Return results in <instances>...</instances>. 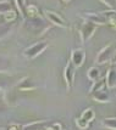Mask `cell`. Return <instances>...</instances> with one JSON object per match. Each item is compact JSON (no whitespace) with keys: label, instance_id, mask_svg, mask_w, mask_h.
<instances>
[{"label":"cell","instance_id":"obj_22","mask_svg":"<svg viewBox=\"0 0 116 130\" xmlns=\"http://www.w3.org/2000/svg\"><path fill=\"white\" fill-rule=\"evenodd\" d=\"M45 120H39V122H33V123H29V124L24 125L22 128V130H39V126L42 124H44Z\"/></svg>","mask_w":116,"mask_h":130},{"label":"cell","instance_id":"obj_12","mask_svg":"<svg viewBox=\"0 0 116 130\" xmlns=\"http://www.w3.org/2000/svg\"><path fill=\"white\" fill-rule=\"evenodd\" d=\"M24 12L28 16V18H39L41 17L39 9L34 4H24Z\"/></svg>","mask_w":116,"mask_h":130},{"label":"cell","instance_id":"obj_4","mask_svg":"<svg viewBox=\"0 0 116 130\" xmlns=\"http://www.w3.org/2000/svg\"><path fill=\"white\" fill-rule=\"evenodd\" d=\"M111 60H112V44H108L103 49H100V51L97 54L94 62H95V64L100 66V64L111 62Z\"/></svg>","mask_w":116,"mask_h":130},{"label":"cell","instance_id":"obj_8","mask_svg":"<svg viewBox=\"0 0 116 130\" xmlns=\"http://www.w3.org/2000/svg\"><path fill=\"white\" fill-rule=\"evenodd\" d=\"M84 61H86V51L83 49H75V50L71 51L70 62L72 63V66L75 68L82 67Z\"/></svg>","mask_w":116,"mask_h":130},{"label":"cell","instance_id":"obj_5","mask_svg":"<svg viewBox=\"0 0 116 130\" xmlns=\"http://www.w3.org/2000/svg\"><path fill=\"white\" fill-rule=\"evenodd\" d=\"M75 77H76V68L72 66V63L67 62V64L65 66L64 69V79L65 84H66V90L70 91L71 88L75 84Z\"/></svg>","mask_w":116,"mask_h":130},{"label":"cell","instance_id":"obj_3","mask_svg":"<svg viewBox=\"0 0 116 130\" xmlns=\"http://www.w3.org/2000/svg\"><path fill=\"white\" fill-rule=\"evenodd\" d=\"M97 29H98V26H95V24H93L91 22L84 21L82 23V26L80 27V32H78L82 44H84V43H87V41L92 39V37L95 34Z\"/></svg>","mask_w":116,"mask_h":130},{"label":"cell","instance_id":"obj_9","mask_svg":"<svg viewBox=\"0 0 116 130\" xmlns=\"http://www.w3.org/2000/svg\"><path fill=\"white\" fill-rule=\"evenodd\" d=\"M24 23L27 24V29L29 30H39L43 29L45 32L46 29H49V26L46 24V22L43 18H27L24 20Z\"/></svg>","mask_w":116,"mask_h":130},{"label":"cell","instance_id":"obj_17","mask_svg":"<svg viewBox=\"0 0 116 130\" xmlns=\"http://www.w3.org/2000/svg\"><path fill=\"white\" fill-rule=\"evenodd\" d=\"M106 86L105 84V80L104 79H99L98 82H95V83H93L92 86H91V89H89V94L92 95L94 92H97V91H100V90H104V88Z\"/></svg>","mask_w":116,"mask_h":130},{"label":"cell","instance_id":"obj_16","mask_svg":"<svg viewBox=\"0 0 116 130\" xmlns=\"http://www.w3.org/2000/svg\"><path fill=\"white\" fill-rule=\"evenodd\" d=\"M101 125L105 129L116 130V117H108L101 120Z\"/></svg>","mask_w":116,"mask_h":130},{"label":"cell","instance_id":"obj_7","mask_svg":"<svg viewBox=\"0 0 116 130\" xmlns=\"http://www.w3.org/2000/svg\"><path fill=\"white\" fill-rule=\"evenodd\" d=\"M80 17H82L84 21L91 22L95 26H105L108 24L106 20L101 13H95V12H84V13H80Z\"/></svg>","mask_w":116,"mask_h":130},{"label":"cell","instance_id":"obj_19","mask_svg":"<svg viewBox=\"0 0 116 130\" xmlns=\"http://www.w3.org/2000/svg\"><path fill=\"white\" fill-rule=\"evenodd\" d=\"M12 30H14V27L10 24L0 26V40H4L5 38H7L12 33Z\"/></svg>","mask_w":116,"mask_h":130},{"label":"cell","instance_id":"obj_15","mask_svg":"<svg viewBox=\"0 0 116 130\" xmlns=\"http://www.w3.org/2000/svg\"><path fill=\"white\" fill-rule=\"evenodd\" d=\"M87 78L91 80L92 83H95V82H98L99 79H101V72H100V69H99L98 67H95V66L91 67L87 71Z\"/></svg>","mask_w":116,"mask_h":130},{"label":"cell","instance_id":"obj_20","mask_svg":"<svg viewBox=\"0 0 116 130\" xmlns=\"http://www.w3.org/2000/svg\"><path fill=\"white\" fill-rule=\"evenodd\" d=\"M3 17H4L5 22L9 24L10 22H14V21H15V20L17 18V11L12 9V10H10V11L7 12V13H5V15H4Z\"/></svg>","mask_w":116,"mask_h":130},{"label":"cell","instance_id":"obj_2","mask_svg":"<svg viewBox=\"0 0 116 130\" xmlns=\"http://www.w3.org/2000/svg\"><path fill=\"white\" fill-rule=\"evenodd\" d=\"M94 119H95V112H94V109L93 108H87V109H84L82 112V114L78 118H76L75 123L78 129L86 130L91 126V123H92Z\"/></svg>","mask_w":116,"mask_h":130},{"label":"cell","instance_id":"obj_25","mask_svg":"<svg viewBox=\"0 0 116 130\" xmlns=\"http://www.w3.org/2000/svg\"><path fill=\"white\" fill-rule=\"evenodd\" d=\"M4 24H7L4 20V17H0V26H4Z\"/></svg>","mask_w":116,"mask_h":130},{"label":"cell","instance_id":"obj_10","mask_svg":"<svg viewBox=\"0 0 116 130\" xmlns=\"http://www.w3.org/2000/svg\"><path fill=\"white\" fill-rule=\"evenodd\" d=\"M104 80L108 89H116V68L115 67H111L108 69Z\"/></svg>","mask_w":116,"mask_h":130},{"label":"cell","instance_id":"obj_23","mask_svg":"<svg viewBox=\"0 0 116 130\" xmlns=\"http://www.w3.org/2000/svg\"><path fill=\"white\" fill-rule=\"evenodd\" d=\"M14 4H15V6L17 7V11H18V13H20V16L22 17V18H24V11H23L22 7H21V6H22L23 4L21 3V1H15Z\"/></svg>","mask_w":116,"mask_h":130},{"label":"cell","instance_id":"obj_21","mask_svg":"<svg viewBox=\"0 0 116 130\" xmlns=\"http://www.w3.org/2000/svg\"><path fill=\"white\" fill-rule=\"evenodd\" d=\"M10 10H12L11 3H9V1H6V0L0 1V15H3V16H4V15L7 13Z\"/></svg>","mask_w":116,"mask_h":130},{"label":"cell","instance_id":"obj_13","mask_svg":"<svg viewBox=\"0 0 116 130\" xmlns=\"http://www.w3.org/2000/svg\"><path fill=\"white\" fill-rule=\"evenodd\" d=\"M92 99L94 101L99 102V103H109L111 100L110 95L105 90H100V91H97V92L92 94Z\"/></svg>","mask_w":116,"mask_h":130},{"label":"cell","instance_id":"obj_24","mask_svg":"<svg viewBox=\"0 0 116 130\" xmlns=\"http://www.w3.org/2000/svg\"><path fill=\"white\" fill-rule=\"evenodd\" d=\"M111 63H112V64H116V51L114 52V56H112V60H111Z\"/></svg>","mask_w":116,"mask_h":130},{"label":"cell","instance_id":"obj_1","mask_svg":"<svg viewBox=\"0 0 116 130\" xmlns=\"http://www.w3.org/2000/svg\"><path fill=\"white\" fill-rule=\"evenodd\" d=\"M48 46H49V43L46 40H39L38 43H34L33 45L24 49L22 51V55L27 60H34L48 49Z\"/></svg>","mask_w":116,"mask_h":130},{"label":"cell","instance_id":"obj_6","mask_svg":"<svg viewBox=\"0 0 116 130\" xmlns=\"http://www.w3.org/2000/svg\"><path fill=\"white\" fill-rule=\"evenodd\" d=\"M44 16L46 17V20L50 23H53L54 26H56L59 28H67V23L65 22V20L59 15L58 12L51 11V10H44Z\"/></svg>","mask_w":116,"mask_h":130},{"label":"cell","instance_id":"obj_14","mask_svg":"<svg viewBox=\"0 0 116 130\" xmlns=\"http://www.w3.org/2000/svg\"><path fill=\"white\" fill-rule=\"evenodd\" d=\"M17 86H18V90H21V91H28V90H34L35 89V84L28 77H24V78L18 83Z\"/></svg>","mask_w":116,"mask_h":130},{"label":"cell","instance_id":"obj_18","mask_svg":"<svg viewBox=\"0 0 116 130\" xmlns=\"http://www.w3.org/2000/svg\"><path fill=\"white\" fill-rule=\"evenodd\" d=\"M10 67H11V62H10L9 57L0 55V73L7 72L10 69Z\"/></svg>","mask_w":116,"mask_h":130},{"label":"cell","instance_id":"obj_11","mask_svg":"<svg viewBox=\"0 0 116 130\" xmlns=\"http://www.w3.org/2000/svg\"><path fill=\"white\" fill-rule=\"evenodd\" d=\"M101 15L104 16V18L106 20V23L110 26L111 28L116 30V10L112 9V10H106V11H103Z\"/></svg>","mask_w":116,"mask_h":130}]
</instances>
